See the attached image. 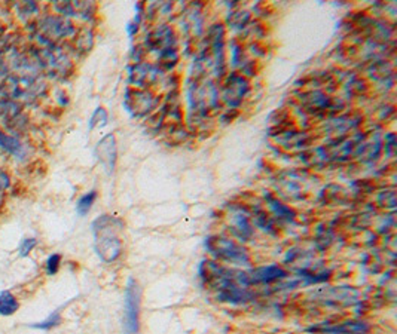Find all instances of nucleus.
<instances>
[{
	"label": "nucleus",
	"instance_id": "obj_1",
	"mask_svg": "<svg viewBox=\"0 0 397 334\" xmlns=\"http://www.w3.org/2000/svg\"><path fill=\"white\" fill-rule=\"evenodd\" d=\"M94 249L104 263H114L122 254L121 232L124 223L115 216L103 214L92 221Z\"/></svg>",
	"mask_w": 397,
	"mask_h": 334
},
{
	"label": "nucleus",
	"instance_id": "obj_2",
	"mask_svg": "<svg viewBox=\"0 0 397 334\" xmlns=\"http://www.w3.org/2000/svg\"><path fill=\"white\" fill-rule=\"evenodd\" d=\"M47 92V85L44 80L33 75H11L0 83V94L4 99L17 101L23 100L25 103H33L44 97Z\"/></svg>",
	"mask_w": 397,
	"mask_h": 334
},
{
	"label": "nucleus",
	"instance_id": "obj_3",
	"mask_svg": "<svg viewBox=\"0 0 397 334\" xmlns=\"http://www.w3.org/2000/svg\"><path fill=\"white\" fill-rule=\"evenodd\" d=\"M307 297L314 303L329 306V308H350V306H355L362 300L360 291L348 285L322 287L310 291Z\"/></svg>",
	"mask_w": 397,
	"mask_h": 334
},
{
	"label": "nucleus",
	"instance_id": "obj_4",
	"mask_svg": "<svg viewBox=\"0 0 397 334\" xmlns=\"http://www.w3.org/2000/svg\"><path fill=\"white\" fill-rule=\"evenodd\" d=\"M37 70H45L54 78H66L72 72V61L57 45L42 47L32 51Z\"/></svg>",
	"mask_w": 397,
	"mask_h": 334
},
{
	"label": "nucleus",
	"instance_id": "obj_5",
	"mask_svg": "<svg viewBox=\"0 0 397 334\" xmlns=\"http://www.w3.org/2000/svg\"><path fill=\"white\" fill-rule=\"evenodd\" d=\"M205 248L209 249V253L219 260H224L226 263H234V264H249L250 256L248 249L232 241L225 236H209L205 240Z\"/></svg>",
	"mask_w": 397,
	"mask_h": 334
},
{
	"label": "nucleus",
	"instance_id": "obj_6",
	"mask_svg": "<svg viewBox=\"0 0 397 334\" xmlns=\"http://www.w3.org/2000/svg\"><path fill=\"white\" fill-rule=\"evenodd\" d=\"M188 94L190 109L195 110L200 116L207 115L210 110L219 106V91L212 80L201 82V79H195L190 83Z\"/></svg>",
	"mask_w": 397,
	"mask_h": 334
},
{
	"label": "nucleus",
	"instance_id": "obj_7",
	"mask_svg": "<svg viewBox=\"0 0 397 334\" xmlns=\"http://www.w3.org/2000/svg\"><path fill=\"white\" fill-rule=\"evenodd\" d=\"M73 36H76V29L71 21L63 17L49 16L37 24V37L44 47L56 45V42Z\"/></svg>",
	"mask_w": 397,
	"mask_h": 334
},
{
	"label": "nucleus",
	"instance_id": "obj_8",
	"mask_svg": "<svg viewBox=\"0 0 397 334\" xmlns=\"http://www.w3.org/2000/svg\"><path fill=\"white\" fill-rule=\"evenodd\" d=\"M124 327L128 334L139 333L140 326V306H142V288L135 280H128L124 296Z\"/></svg>",
	"mask_w": 397,
	"mask_h": 334
},
{
	"label": "nucleus",
	"instance_id": "obj_9",
	"mask_svg": "<svg viewBox=\"0 0 397 334\" xmlns=\"http://www.w3.org/2000/svg\"><path fill=\"white\" fill-rule=\"evenodd\" d=\"M159 104V97L149 89L128 88L124 97V106L134 118H145L152 113Z\"/></svg>",
	"mask_w": 397,
	"mask_h": 334
},
{
	"label": "nucleus",
	"instance_id": "obj_10",
	"mask_svg": "<svg viewBox=\"0 0 397 334\" xmlns=\"http://www.w3.org/2000/svg\"><path fill=\"white\" fill-rule=\"evenodd\" d=\"M298 100L303 106V109L311 115L316 116H324L327 113H335L339 110L336 103L331 99L329 95L322 92V91H310V92H300Z\"/></svg>",
	"mask_w": 397,
	"mask_h": 334
},
{
	"label": "nucleus",
	"instance_id": "obj_11",
	"mask_svg": "<svg viewBox=\"0 0 397 334\" xmlns=\"http://www.w3.org/2000/svg\"><path fill=\"white\" fill-rule=\"evenodd\" d=\"M249 91H250V85L248 78L238 73H231L224 82L222 99L229 107L236 109L243 103Z\"/></svg>",
	"mask_w": 397,
	"mask_h": 334
},
{
	"label": "nucleus",
	"instance_id": "obj_12",
	"mask_svg": "<svg viewBox=\"0 0 397 334\" xmlns=\"http://www.w3.org/2000/svg\"><path fill=\"white\" fill-rule=\"evenodd\" d=\"M225 29L222 24H213L209 29L207 37V48L210 49L209 55L213 61V72L216 76L221 78L225 72V57H224V47H225Z\"/></svg>",
	"mask_w": 397,
	"mask_h": 334
},
{
	"label": "nucleus",
	"instance_id": "obj_13",
	"mask_svg": "<svg viewBox=\"0 0 397 334\" xmlns=\"http://www.w3.org/2000/svg\"><path fill=\"white\" fill-rule=\"evenodd\" d=\"M145 47L146 49L155 51L158 54L170 48H177V39L174 30L167 24L158 25L157 29H154L146 36Z\"/></svg>",
	"mask_w": 397,
	"mask_h": 334
},
{
	"label": "nucleus",
	"instance_id": "obj_14",
	"mask_svg": "<svg viewBox=\"0 0 397 334\" xmlns=\"http://www.w3.org/2000/svg\"><path fill=\"white\" fill-rule=\"evenodd\" d=\"M0 119L11 131H24L27 127V116L23 107L8 99L0 100Z\"/></svg>",
	"mask_w": 397,
	"mask_h": 334
},
{
	"label": "nucleus",
	"instance_id": "obj_15",
	"mask_svg": "<svg viewBox=\"0 0 397 334\" xmlns=\"http://www.w3.org/2000/svg\"><path fill=\"white\" fill-rule=\"evenodd\" d=\"M162 70L150 63H137L130 68V83L137 89H147L158 80Z\"/></svg>",
	"mask_w": 397,
	"mask_h": 334
},
{
	"label": "nucleus",
	"instance_id": "obj_16",
	"mask_svg": "<svg viewBox=\"0 0 397 334\" xmlns=\"http://www.w3.org/2000/svg\"><path fill=\"white\" fill-rule=\"evenodd\" d=\"M307 174L305 173H298V171H289L280 175L277 187L280 192L287 198L299 199L303 198V194L307 190Z\"/></svg>",
	"mask_w": 397,
	"mask_h": 334
},
{
	"label": "nucleus",
	"instance_id": "obj_17",
	"mask_svg": "<svg viewBox=\"0 0 397 334\" xmlns=\"http://www.w3.org/2000/svg\"><path fill=\"white\" fill-rule=\"evenodd\" d=\"M229 229L240 240L248 241L253 236V225L250 221L249 213L241 206H231L229 208Z\"/></svg>",
	"mask_w": 397,
	"mask_h": 334
},
{
	"label": "nucleus",
	"instance_id": "obj_18",
	"mask_svg": "<svg viewBox=\"0 0 397 334\" xmlns=\"http://www.w3.org/2000/svg\"><path fill=\"white\" fill-rule=\"evenodd\" d=\"M95 156L100 161L104 168L112 173L115 170L116 159H118V147H116V137L115 134H107L95 146Z\"/></svg>",
	"mask_w": 397,
	"mask_h": 334
},
{
	"label": "nucleus",
	"instance_id": "obj_19",
	"mask_svg": "<svg viewBox=\"0 0 397 334\" xmlns=\"http://www.w3.org/2000/svg\"><path fill=\"white\" fill-rule=\"evenodd\" d=\"M287 276H289L287 272L277 264H269V266H262L248 272L249 285H269L286 280Z\"/></svg>",
	"mask_w": 397,
	"mask_h": 334
},
{
	"label": "nucleus",
	"instance_id": "obj_20",
	"mask_svg": "<svg viewBox=\"0 0 397 334\" xmlns=\"http://www.w3.org/2000/svg\"><path fill=\"white\" fill-rule=\"evenodd\" d=\"M371 327L362 321H346L336 326H314L308 328V333L316 334H367Z\"/></svg>",
	"mask_w": 397,
	"mask_h": 334
},
{
	"label": "nucleus",
	"instance_id": "obj_21",
	"mask_svg": "<svg viewBox=\"0 0 397 334\" xmlns=\"http://www.w3.org/2000/svg\"><path fill=\"white\" fill-rule=\"evenodd\" d=\"M362 118L359 115H342L338 116L335 119H332L329 123H327V131L335 135H341L346 134L350 130L358 128V125L362 122Z\"/></svg>",
	"mask_w": 397,
	"mask_h": 334
},
{
	"label": "nucleus",
	"instance_id": "obj_22",
	"mask_svg": "<svg viewBox=\"0 0 397 334\" xmlns=\"http://www.w3.org/2000/svg\"><path fill=\"white\" fill-rule=\"evenodd\" d=\"M0 150L17 159H24L27 156V149L18 138L4 132L2 130H0Z\"/></svg>",
	"mask_w": 397,
	"mask_h": 334
},
{
	"label": "nucleus",
	"instance_id": "obj_23",
	"mask_svg": "<svg viewBox=\"0 0 397 334\" xmlns=\"http://www.w3.org/2000/svg\"><path fill=\"white\" fill-rule=\"evenodd\" d=\"M381 150H382V144L378 137L371 142H363L362 138V142H359L354 149V156L360 158V161L363 162H372L379 156Z\"/></svg>",
	"mask_w": 397,
	"mask_h": 334
},
{
	"label": "nucleus",
	"instance_id": "obj_24",
	"mask_svg": "<svg viewBox=\"0 0 397 334\" xmlns=\"http://www.w3.org/2000/svg\"><path fill=\"white\" fill-rule=\"evenodd\" d=\"M265 201H267V205L269 206L271 213L276 216L279 220H284V221H293L295 220L296 213L292 210V208L287 206L281 201H279L276 197H272L271 193H265Z\"/></svg>",
	"mask_w": 397,
	"mask_h": 334
},
{
	"label": "nucleus",
	"instance_id": "obj_25",
	"mask_svg": "<svg viewBox=\"0 0 397 334\" xmlns=\"http://www.w3.org/2000/svg\"><path fill=\"white\" fill-rule=\"evenodd\" d=\"M20 309V302L11 291H0V316H12Z\"/></svg>",
	"mask_w": 397,
	"mask_h": 334
},
{
	"label": "nucleus",
	"instance_id": "obj_26",
	"mask_svg": "<svg viewBox=\"0 0 397 334\" xmlns=\"http://www.w3.org/2000/svg\"><path fill=\"white\" fill-rule=\"evenodd\" d=\"M179 61V52L177 48H170L159 52L158 55V68L159 70H171V68Z\"/></svg>",
	"mask_w": 397,
	"mask_h": 334
},
{
	"label": "nucleus",
	"instance_id": "obj_27",
	"mask_svg": "<svg viewBox=\"0 0 397 334\" xmlns=\"http://www.w3.org/2000/svg\"><path fill=\"white\" fill-rule=\"evenodd\" d=\"M95 201H97V192L91 190V192L85 193L84 197H80L79 201L76 202V213H78L80 217L87 216V214L91 211V208H92V205H94Z\"/></svg>",
	"mask_w": 397,
	"mask_h": 334
},
{
	"label": "nucleus",
	"instance_id": "obj_28",
	"mask_svg": "<svg viewBox=\"0 0 397 334\" xmlns=\"http://www.w3.org/2000/svg\"><path fill=\"white\" fill-rule=\"evenodd\" d=\"M250 21V13L245 11H238V12H231V16L228 17V24L231 29H244L248 27Z\"/></svg>",
	"mask_w": 397,
	"mask_h": 334
},
{
	"label": "nucleus",
	"instance_id": "obj_29",
	"mask_svg": "<svg viewBox=\"0 0 397 334\" xmlns=\"http://www.w3.org/2000/svg\"><path fill=\"white\" fill-rule=\"evenodd\" d=\"M60 324H61V314H60V309H59V311H54L47 319H44V321L32 324L30 327H32V328H36V330L48 331V330L56 328V327L60 326Z\"/></svg>",
	"mask_w": 397,
	"mask_h": 334
},
{
	"label": "nucleus",
	"instance_id": "obj_30",
	"mask_svg": "<svg viewBox=\"0 0 397 334\" xmlns=\"http://www.w3.org/2000/svg\"><path fill=\"white\" fill-rule=\"evenodd\" d=\"M253 221L257 228H261L262 230L268 232V233H276V229H274V223L272 220L264 213V211H256L253 216Z\"/></svg>",
	"mask_w": 397,
	"mask_h": 334
},
{
	"label": "nucleus",
	"instance_id": "obj_31",
	"mask_svg": "<svg viewBox=\"0 0 397 334\" xmlns=\"http://www.w3.org/2000/svg\"><path fill=\"white\" fill-rule=\"evenodd\" d=\"M107 119H109V115H107L106 109L104 107H97V109H95L94 113H92L91 119H90V130L103 128L104 125L107 123Z\"/></svg>",
	"mask_w": 397,
	"mask_h": 334
},
{
	"label": "nucleus",
	"instance_id": "obj_32",
	"mask_svg": "<svg viewBox=\"0 0 397 334\" xmlns=\"http://www.w3.org/2000/svg\"><path fill=\"white\" fill-rule=\"evenodd\" d=\"M378 204L389 210L396 208V192L394 190H382L378 194Z\"/></svg>",
	"mask_w": 397,
	"mask_h": 334
},
{
	"label": "nucleus",
	"instance_id": "obj_33",
	"mask_svg": "<svg viewBox=\"0 0 397 334\" xmlns=\"http://www.w3.org/2000/svg\"><path fill=\"white\" fill-rule=\"evenodd\" d=\"M61 266V256L60 254H51L45 261V272L49 276H54Z\"/></svg>",
	"mask_w": 397,
	"mask_h": 334
},
{
	"label": "nucleus",
	"instance_id": "obj_34",
	"mask_svg": "<svg viewBox=\"0 0 397 334\" xmlns=\"http://www.w3.org/2000/svg\"><path fill=\"white\" fill-rule=\"evenodd\" d=\"M17 12L18 16L23 17L24 20L33 17L35 13H37V5L33 2H23L17 5Z\"/></svg>",
	"mask_w": 397,
	"mask_h": 334
},
{
	"label": "nucleus",
	"instance_id": "obj_35",
	"mask_svg": "<svg viewBox=\"0 0 397 334\" xmlns=\"http://www.w3.org/2000/svg\"><path fill=\"white\" fill-rule=\"evenodd\" d=\"M37 247V240L36 238H24L20 245H18V254L21 257H27L33 249Z\"/></svg>",
	"mask_w": 397,
	"mask_h": 334
},
{
	"label": "nucleus",
	"instance_id": "obj_36",
	"mask_svg": "<svg viewBox=\"0 0 397 334\" xmlns=\"http://www.w3.org/2000/svg\"><path fill=\"white\" fill-rule=\"evenodd\" d=\"M76 48L78 51L84 52V51H90V48L92 47V35L90 32H85L82 36L76 37Z\"/></svg>",
	"mask_w": 397,
	"mask_h": 334
},
{
	"label": "nucleus",
	"instance_id": "obj_37",
	"mask_svg": "<svg viewBox=\"0 0 397 334\" xmlns=\"http://www.w3.org/2000/svg\"><path fill=\"white\" fill-rule=\"evenodd\" d=\"M11 185H12V180H11L9 174L4 170H0V193L8 190L11 187Z\"/></svg>",
	"mask_w": 397,
	"mask_h": 334
},
{
	"label": "nucleus",
	"instance_id": "obj_38",
	"mask_svg": "<svg viewBox=\"0 0 397 334\" xmlns=\"http://www.w3.org/2000/svg\"><path fill=\"white\" fill-rule=\"evenodd\" d=\"M145 54H146V49H143L142 47L134 48L133 52H131V58H133L134 64L142 63V61H143V57H145Z\"/></svg>",
	"mask_w": 397,
	"mask_h": 334
},
{
	"label": "nucleus",
	"instance_id": "obj_39",
	"mask_svg": "<svg viewBox=\"0 0 397 334\" xmlns=\"http://www.w3.org/2000/svg\"><path fill=\"white\" fill-rule=\"evenodd\" d=\"M394 147H396V135L394 134H387L386 135V150H387L389 155H391Z\"/></svg>",
	"mask_w": 397,
	"mask_h": 334
},
{
	"label": "nucleus",
	"instance_id": "obj_40",
	"mask_svg": "<svg viewBox=\"0 0 397 334\" xmlns=\"http://www.w3.org/2000/svg\"><path fill=\"white\" fill-rule=\"evenodd\" d=\"M6 73V67L4 63H0V75H5Z\"/></svg>",
	"mask_w": 397,
	"mask_h": 334
},
{
	"label": "nucleus",
	"instance_id": "obj_41",
	"mask_svg": "<svg viewBox=\"0 0 397 334\" xmlns=\"http://www.w3.org/2000/svg\"><path fill=\"white\" fill-rule=\"evenodd\" d=\"M0 36H4V27H2V23H0Z\"/></svg>",
	"mask_w": 397,
	"mask_h": 334
},
{
	"label": "nucleus",
	"instance_id": "obj_42",
	"mask_svg": "<svg viewBox=\"0 0 397 334\" xmlns=\"http://www.w3.org/2000/svg\"><path fill=\"white\" fill-rule=\"evenodd\" d=\"M2 206H4V198L0 197V208H2Z\"/></svg>",
	"mask_w": 397,
	"mask_h": 334
},
{
	"label": "nucleus",
	"instance_id": "obj_43",
	"mask_svg": "<svg viewBox=\"0 0 397 334\" xmlns=\"http://www.w3.org/2000/svg\"><path fill=\"white\" fill-rule=\"evenodd\" d=\"M0 52H2V44H0Z\"/></svg>",
	"mask_w": 397,
	"mask_h": 334
}]
</instances>
